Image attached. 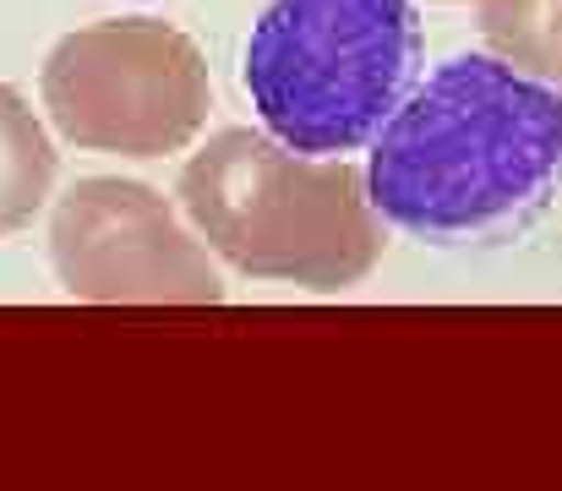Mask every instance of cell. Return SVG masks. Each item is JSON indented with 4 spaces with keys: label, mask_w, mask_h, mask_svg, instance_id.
Returning <instances> with one entry per match:
<instances>
[{
    "label": "cell",
    "mask_w": 562,
    "mask_h": 491,
    "mask_svg": "<svg viewBox=\"0 0 562 491\" xmlns=\"http://www.w3.org/2000/svg\"><path fill=\"white\" fill-rule=\"evenodd\" d=\"M38 99L49 126L88 154L165 159L202 132L213 88L181 27L121 16L66 33L38 71Z\"/></svg>",
    "instance_id": "277c9868"
},
{
    "label": "cell",
    "mask_w": 562,
    "mask_h": 491,
    "mask_svg": "<svg viewBox=\"0 0 562 491\" xmlns=\"http://www.w3.org/2000/svg\"><path fill=\"white\" fill-rule=\"evenodd\" d=\"M562 180V88L503 55H453L376 126V219L437 246L525 235Z\"/></svg>",
    "instance_id": "6da1fadb"
},
{
    "label": "cell",
    "mask_w": 562,
    "mask_h": 491,
    "mask_svg": "<svg viewBox=\"0 0 562 491\" xmlns=\"http://www.w3.org/2000/svg\"><path fill=\"white\" fill-rule=\"evenodd\" d=\"M55 186V143L16 88L0 82V235L22 230Z\"/></svg>",
    "instance_id": "8992f818"
},
{
    "label": "cell",
    "mask_w": 562,
    "mask_h": 491,
    "mask_svg": "<svg viewBox=\"0 0 562 491\" xmlns=\"http://www.w3.org/2000/svg\"><path fill=\"white\" fill-rule=\"evenodd\" d=\"M415 71L409 0H268L246 44V93L268 137L317 159L367 148Z\"/></svg>",
    "instance_id": "3957f363"
},
{
    "label": "cell",
    "mask_w": 562,
    "mask_h": 491,
    "mask_svg": "<svg viewBox=\"0 0 562 491\" xmlns=\"http://www.w3.org/2000/svg\"><path fill=\"white\" fill-rule=\"evenodd\" d=\"M49 263L71 301L218 306L224 279L181 213L143 180H77L49 219Z\"/></svg>",
    "instance_id": "5b68a950"
},
{
    "label": "cell",
    "mask_w": 562,
    "mask_h": 491,
    "mask_svg": "<svg viewBox=\"0 0 562 491\" xmlns=\"http://www.w3.org/2000/svg\"><path fill=\"white\" fill-rule=\"evenodd\" d=\"M181 208L229 268L317 295L361 284L382 257V219L350 159L295 154L229 126L181 169Z\"/></svg>",
    "instance_id": "7a4b0ae2"
},
{
    "label": "cell",
    "mask_w": 562,
    "mask_h": 491,
    "mask_svg": "<svg viewBox=\"0 0 562 491\" xmlns=\"http://www.w3.org/2000/svg\"><path fill=\"white\" fill-rule=\"evenodd\" d=\"M492 55L562 88V0H475Z\"/></svg>",
    "instance_id": "52a82bcc"
}]
</instances>
